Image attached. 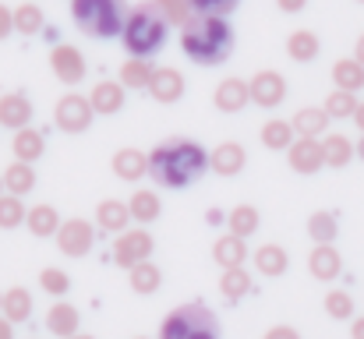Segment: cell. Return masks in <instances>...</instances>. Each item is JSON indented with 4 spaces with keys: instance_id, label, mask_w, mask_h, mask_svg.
Segmentation results:
<instances>
[{
    "instance_id": "21",
    "label": "cell",
    "mask_w": 364,
    "mask_h": 339,
    "mask_svg": "<svg viewBox=\"0 0 364 339\" xmlns=\"http://www.w3.org/2000/svg\"><path fill=\"white\" fill-rule=\"evenodd\" d=\"M333 117L326 113V107L322 110H315V107H304V110L294 117V131L301 134V138H315V134H322L326 131V124H329Z\"/></svg>"
},
{
    "instance_id": "27",
    "label": "cell",
    "mask_w": 364,
    "mask_h": 339,
    "mask_svg": "<svg viewBox=\"0 0 364 339\" xmlns=\"http://www.w3.org/2000/svg\"><path fill=\"white\" fill-rule=\"evenodd\" d=\"M255 265L262 269V276H279V272L287 269V251H283V247H276V244H269V247H258V254H255Z\"/></svg>"
},
{
    "instance_id": "51",
    "label": "cell",
    "mask_w": 364,
    "mask_h": 339,
    "mask_svg": "<svg viewBox=\"0 0 364 339\" xmlns=\"http://www.w3.org/2000/svg\"><path fill=\"white\" fill-rule=\"evenodd\" d=\"M358 60H361V64H364V36H361V39H358Z\"/></svg>"
},
{
    "instance_id": "48",
    "label": "cell",
    "mask_w": 364,
    "mask_h": 339,
    "mask_svg": "<svg viewBox=\"0 0 364 339\" xmlns=\"http://www.w3.org/2000/svg\"><path fill=\"white\" fill-rule=\"evenodd\" d=\"M350 336H354V339H364V318H358V322H354V329H350Z\"/></svg>"
},
{
    "instance_id": "25",
    "label": "cell",
    "mask_w": 364,
    "mask_h": 339,
    "mask_svg": "<svg viewBox=\"0 0 364 339\" xmlns=\"http://www.w3.org/2000/svg\"><path fill=\"white\" fill-rule=\"evenodd\" d=\"M290 134H294L290 120H269L262 127V145L265 149H290Z\"/></svg>"
},
{
    "instance_id": "42",
    "label": "cell",
    "mask_w": 364,
    "mask_h": 339,
    "mask_svg": "<svg viewBox=\"0 0 364 339\" xmlns=\"http://www.w3.org/2000/svg\"><path fill=\"white\" fill-rule=\"evenodd\" d=\"M237 4H241V0H191L195 14H220V18H227Z\"/></svg>"
},
{
    "instance_id": "46",
    "label": "cell",
    "mask_w": 364,
    "mask_h": 339,
    "mask_svg": "<svg viewBox=\"0 0 364 339\" xmlns=\"http://www.w3.org/2000/svg\"><path fill=\"white\" fill-rule=\"evenodd\" d=\"M276 4H279L283 11H290V14H294V11H304V4H308V0H276Z\"/></svg>"
},
{
    "instance_id": "43",
    "label": "cell",
    "mask_w": 364,
    "mask_h": 339,
    "mask_svg": "<svg viewBox=\"0 0 364 339\" xmlns=\"http://www.w3.org/2000/svg\"><path fill=\"white\" fill-rule=\"evenodd\" d=\"M25 220V209H21V202L18 198H0V226H18Z\"/></svg>"
},
{
    "instance_id": "16",
    "label": "cell",
    "mask_w": 364,
    "mask_h": 339,
    "mask_svg": "<svg viewBox=\"0 0 364 339\" xmlns=\"http://www.w3.org/2000/svg\"><path fill=\"white\" fill-rule=\"evenodd\" d=\"M213 258L223 265V269H237L244 258H247V247H244V237L230 233V237H220L216 247H213Z\"/></svg>"
},
{
    "instance_id": "5",
    "label": "cell",
    "mask_w": 364,
    "mask_h": 339,
    "mask_svg": "<svg viewBox=\"0 0 364 339\" xmlns=\"http://www.w3.org/2000/svg\"><path fill=\"white\" fill-rule=\"evenodd\" d=\"M159 339H220V322L205 304H184L163 318Z\"/></svg>"
},
{
    "instance_id": "13",
    "label": "cell",
    "mask_w": 364,
    "mask_h": 339,
    "mask_svg": "<svg viewBox=\"0 0 364 339\" xmlns=\"http://www.w3.org/2000/svg\"><path fill=\"white\" fill-rule=\"evenodd\" d=\"M247 99H251V85H244L241 78H227V82H220V89H216V107L223 113L241 110Z\"/></svg>"
},
{
    "instance_id": "52",
    "label": "cell",
    "mask_w": 364,
    "mask_h": 339,
    "mask_svg": "<svg viewBox=\"0 0 364 339\" xmlns=\"http://www.w3.org/2000/svg\"><path fill=\"white\" fill-rule=\"evenodd\" d=\"M358 156H361V159H364V138H361V145H358Z\"/></svg>"
},
{
    "instance_id": "47",
    "label": "cell",
    "mask_w": 364,
    "mask_h": 339,
    "mask_svg": "<svg viewBox=\"0 0 364 339\" xmlns=\"http://www.w3.org/2000/svg\"><path fill=\"white\" fill-rule=\"evenodd\" d=\"M265 339H301V336H297L294 329H272V333H269Z\"/></svg>"
},
{
    "instance_id": "4",
    "label": "cell",
    "mask_w": 364,
    "mask_h": 339,
    "mask_svg": "<svg viewBox=\"0 0 364 339\" xmlns=\"http://www.w3.org/2000/svg\"><path fill=\"white\" fill-rule=\"evenodd\" d=\"M71 18L85 36L114 39L124 32L127 7H124V0H71Z\"/></svg>"
},
{
    "instance_id": "6",
    "label": "cell",
    "mask_w": 364,
    "mask_h": 339,
    "mask_svg": "<svg viewBox=\"0 0 364 339\" xmlns=\"http://www.w3.org/2000/svg\"><path fill=\"white\" fill-rule=\"evenodd\" d=\"M92 103L85 99V96H64L60 103H57V127L60 131H71V134H78V131H85L89 124H92Z\"/></svg>"
},
{
    "instance_id": "1",
    "label": "cell",
    "mask_w": 364,
    "mask_h": 339,
    "mask_svg": "<svg viewBox=\"0 0 364 339\" xmlns=\"http://www.w3.org/2000/svg\"><path fill=\"white\" fill-rule=\"evenodd\" d=\"M205 166H209L205 149L191 138H170L156 145L149 156V177L163 188H188L205 173Z\"/></svg>"
},
{
    "instance_id": "26",
    "label": "cell",
    "mask_w": 364,
    "mask_h": 339,
    "mask_svg": "<svg viewBox=\"0 0 364 339\" xmlns=\"http://www.w3.org/2000/svg\"><path fill=\"white\" fill-rule=\"evenodd\" d=\"M39 152H43V134L21 127V131L14 134V156H18L21 163H28V159H39Z\"/></svg>"
},
{
    "instance_id": "24",
    "label": "cell",
    "mask_w": 364,
    "mask_h": 339,
    "mask_svg": "<svg viewBox=\"0 0 364 339\" xmlns=\"http://www.w3.org/2000/svg\"><path fill=\"white\" fill-rule=\"evenodd\" d=\"M322 149H326V163H329V166H347L350 156L358 152V145H350L343 134H329V138L322 141Z\"/></svg>"
},
{
    "instance_id": "18",
    "label": "cell",
    "mask_w": 364,
    "mask_h": 339,
    "mask_svg": "<svg viewBox=\"0 0 364 339\" xmlns=\"http://www.w3.org/2000/svg\"><path fill=\"white\" fill-rule=\"evenodd\" d=\"M333 82H336V89H343V92H358V89H364V64L358 57H354V60H336Z\"/></svg>"
},
{
    "instance_id": "15",
    "label": "cell",
    "mask_w": 364,
    "mask_h": 339,
    "mask_svg": "<svg viewBox=\"0 0 364 339\" xmlns=\"http://www.w3.org/2000/svg\"><path fill=\"white\" fill-rule=\"evenodd\" d=\"M28 120H32V103L25 96L11 92V96L0 99V124L4 127H25Z\"/></svg>"
},
{
    "instance_id": "39",
    "label": "cell",
    "mask_w": 364,
    "mask_h": 339,
    "mask_svg": "<svg viewBox=\"0 0 364 339\" xmlns=\"http://www.w3.org/2000/svg\"><path fill=\"white\" fill-rule=\"evenodd\" d=\"M163 14H166V21H177V25H188V18H191V0H152Z\"/></svg>"
},
{
    "instance_id": "22",
    "label": "cell",
    "mask_w": 364,
    "mask_h": 339,
    "mask_svg": "<svg viewBox=\"0 0 364 339\" xmlns=\"http://www.w3.org/2000/svg\"><path fill=\"white\" fill-rule=\"evenodd\" d=\"M311 276H318V279H336L340 276V254L329 244L311 251Z\"/></svg>"
},
{
    "instance_id": "37",
    "label": "cell",
    "mask_w": 364,
    "mask_h": 339,
    "mask_svg": "<svg viewBox=\"0 0 364 339\" xmlns=\"http://www.w3.org/2000/svg\"><path fill=\"white\" fill-rule=\"evenodd\" d=\"M131 216L141 220V223H145V220H156V216H159V198H156L152 191H138V195L131 198Z\"/></svg>"
},
{
    "instance_id": "29",
    "label": "cell",
    "mask_w": 364,
    "mask_h": 339,
    "mask_svg": "<svg viewBox=\"0 0 364 339\" xmlns=\"http://www.w3.org/2000/svg\"><path fill=\"white\" fill-rule=\"evenodd\" d=\"M358 99H354V92H343V89H336L329 99H326V113L333 117V120H347V117H354L358 113Z\"/></svg>"
},
{
    "instance_id": "8",
    "label": "cell",
    "mask_w": 364,
    "mask_h": 339,
    "mask_svg": "<svg viewBox=\"0 0 364 339\" xmlns=\"http://www.w3.org/2000/svg\"><path fill=\"white\" fill-rule=\"evenodd\" d=\"M283 96H287L283 75H276V71H258V75L251 78V99H255L258 107H279Z\"/></svg>"
},
{
    "instance_id": "20",
    "label": "cell",
    "mask_w": 364,
    "mask_h": 339,
    "mask_svg": "<svg viewBox=\"0 0 364 339\" xmlns=\"http://www.w3.org/2000/svg\"><path fill=\"white\" fill-rule=\"evenodd\" d=\"M287 53H290L297 64H308V60H315V57H318V36H315V32H308V28L294 32V36L287 39Z\"/></svg>"
},
{
    "instance_id": "53",
    "label": "cell",
    "mask_w": 364,
    "mask_h": 339,
    "mask_svg": "<svg viewBox=\"0 0 364 339\" xmlns=\"http://www.w3.org/2000/svg\"><path fill=\"white\" fill-rule=\"evenodd\" d=\"M68 339H92V336H68Z\"/></svg>"
},
{
    "instance_id": "33",
    "label": "cell",
    "mask_w": 364,
    "mask_h": 339,
    "mask_svg": "<svg viewBox=\"0 0 364 339\" xmlns=\"http://www.w3.org/2000/svg\"><path fill=\"white\" fill-rule=\"evenodd\" d=\"M50 329H53L57 336H75V329H78V311L68 308V304H57V308L50 311Z\"/></svg>"
},
{
    "instance_id": "40",
    "label": "cell",
    "mask_w": 364,
    "mask_h": 339,
    "mask_svg": "<svg viewBox=\"0 0 364 339\" xmlns=\"http://www.w3.org/2000/svg\"><path fill=\"white\" fill-rule=\"evenodd\" d=\"M326 311L333 315V318H350L354 315V301H350V294H343V290H333L329 297H326Z\"/></svg>"
},
{
    "instance_id": "31",
    "label": "cell",
    "mask_w": 364,
    "mask_h": 339,
    "mask_svg": "<svg viewBox=\"0 0 364 339\" xmlns=\"http://www.w3.org/2000/svg\"><path fill=\"white\" fill-rule=\"evenodd\" d=\"M14 28H18L21 36H36V32L43 28V11H39L36 4H21V7L14 11Z\"/></svg>"
},
{
    "instance_id": "32",
    "label": "cell",
    "mask_w": 364,
    "mask_h": 339,
    "mask_svg": "<svg viewBox=\"0 0 364 339\" xmlns=\"http://www.w3.org/2000/svg\"><path fill=\"white\" fill-rule=\"evenodd\" d=\"M159 269L156 265H149V262H138L134 265V272H131V286L138 290V294H156V286H159Z\"/></svg>"
},
{
    "instance_id": "28",
    "label": "cell",
    "mask_w": 364,
    "mask_h": 339,
    "mask_svg": "<svg viewBox=\"0 0 364 339\" xmlns=\"http://www.w3.org/2000/svg\"><path fill=\"white\" fill-rule=\"evenodd\" d=\"M4 311H7L11 322H25V318L32 315V297H28V290H21V286L7 290V297H4Z\"/></svg>"
},
{
    "instance_id": "9",
    "label": "cell",
    "mask_w": 364,
    "mask_h": 339,
    "mask_svg": "<svg viewBox=\"0 0 364 339\" xmlns=\"http://www.w3.org/2000/svg\"><path fill=\"white\" fill-rule=\"evenodd\" d=\"M322 163H326V149L315 138H301V141L290 145V166L297 173H315Z\"/></svg>"
},
{
    "instance_id": "36",
    "label": "cell",
    "mask_w": 364,
    "mask_h": 339,
    "mask_svg": "<svg viewBox=\"0 0 364 339\" xmlns=\"http://www.w3.org/2000/svg\"><path fill=\"white\" fill-rule=\"evenodd\" d=\"M32 184H36V173L28 170V163H14V166H7V188H11L14 195L32 191Z\"/></svg>"
},
{
    "instance_id": "45",
    "label": "cell",
    "mask_w": 364,
    "mask_h": 339,
    "mask_svg": "<svg viewBox=\"0 0 364 339\" xmlns=\"http://www.w3.org/2000/svg\"><path fill=\"white\" fill-rule=\"evenodd\" d=\"M11 28H14V14H11V11H7L4 4H0V39H4V36H7Z\"/></svg>"
},
{
    "instance_id": "19",
    "label": "cell",
    "mask_w": 364,
    "mask_h": 339,
    "mask_svg": "<svg viewBox=\"0 0 364 339\" xmlns=\"http://www.w3.org/2000/svg\"><path fill=\"white\" fill-rule=\"evenodd\" d=\"M92 110L96 113H117L124 107V89L117 82H100L96 89H92Z\"/></svg>"
},
{
    "instance_id": "55",
    "label": "cell",
    "mask_w": 364,
    "mask_h": 339,
    "mask_svg": "<svg viewBox=\"0 0 364 339\" xmlns=\"http://www.w3.org/2000/svg\"><path fill=\"white\" fill-rule=\"evenodd\" d=\"M361 4H364V0H361Z\"/></svg>"
},
{
    "instance_id": "49",
    "label": "cell",
    "mask_w": 364,
    "mask_h": 339,
    "mask_svg": "<svg viewBox=\"0 0 364 339\" xmlns=\"http://www.w3.org/2000/svg\"><path fill=\"white\" fill-rule=\"evenodd\" d=\"M354 120H358V127H361V131H364V103H361V107H358V113H354Z\"/></svg>"
},
{
    "instance_id": "44",
    "label": "cell",
    "mask_w": 364,
    "mask_h": 339,
    "mask_svg": "<svg viewBox=\"0 0 364 339\" xmlns=\"http://www.w3.org/2000/svg\"><path fill=\"white\" fill-rule=\"evenodd\" d=\"M39 283H43V290H50V294H64V290H68V276L57 272V269H46V272L39 276Z\"/></svg>"
},
{
    "instance_id": "7",
    "label": "cell",
    "mask_w": 364,
    "mask_h": 339,
    "mask_svg": "<svg viewBox=\"0 0 364 339\" xmlns=\"http://www.w3.org/2000/svg\"><path fill=\"white\" fill-rule=\"evenodd\" d=\"M50 64H53V75L60 78V82H68V85H78L82 78H85V57L75 50V46H53V53H50Z\"/></svg>"
},
{
    "instance_id": "14",
    "label": "cell",
    "mask_w": 364,
    "mask_h": 339,
    "mask_svg": "<svg viewBox=\"0 0 364 339\" xmlns=\"http://www.w3.org/2000/svg\"><path fill=\"white\" fill-rule=\"evenodd\" d=\"M209 166L220 173V177H234V173H241L244 170V149L237 141H223L220 149H216V156L209 159Z\"/></svg>"
},
{
    "instance_id": "17",
    "label": "cell",
    "mask_w": 364,
    "mask_h": 339,
    "mask_svg": "<svg viewBox=\"0 0 364 339\" xmlns=\"http://www.w3.org/2000/svg\"><path fill=\"white\" fill-rule=\"evenodd\" d=\"M114 170H117L121 181H138V177L149 170V156L138 152V149H121V152L114 156Z\"/></svg>"
},
{
    "instance_id": "35",
    "label": "cell",
    "mask_w": 364,
    "mask_h": 339,
    "mask_svg": "<svg viewBox=\"0 0 364 339\" xmlns=\"http://www.w3.org/2000/svg\"><path fill=\"white\" fill-rule=\"evenodd\" d=\"M220 290H223L230 301H237V297H244V294L251 290V279H247V272H244L241 265H237V269H227V272H223Z\"/></svg>"
},
{
    "instance_id": "12",
    "label": "cell",
    "mask_w": 364,
    "mask_h": 339,
    "mask_svg": "<svg viewBox=\"0 0 364 339\" xmlns=\"http://www.w3.org/2000/svg\"><path fill=\"white\" fill-rule=\"evenodd\" d=\"M89 247H92V226L82 223V220L64 223V230H60V251H68V254H85Z\"/></svg>"
},
{
    "instance_id": "54",
    "label": "cell",
    "mask_w": 364,
    "mask_h": 339,
    "mask_svg": "<svg viewBox=\"0 0 364 339\" xmlns=\"http://www.w3.org/2000/svg\"><path fill=\"white\" fill-rule=\"evenodd\" d=\"M0 304H4V301H0Z\"/></svg>"
},
{
    "instance_id": "41",
    "label": "cell",
    "mask_w": 364,
    "mask_h": 339,
    "mask_svg": "<svg viewBox=\"0 0 364 339\" xmlns=\"http://www.w3.org/2000/svg\"><path fill=\"white\" fill-rule=\"evenodd\" d=\"M308 230H311V237L315 240H333L336 237V220L329 216V212H318V216H311V223H308Z\"/></svg>"
},
{
    "instance_id": "50",
    "label": "cell",
    "mask_w": 364,
    "mask_h": 339,
    "mask_svg": "<svg viewBox=\"0 0 364 339\" xmlns=\"http://www.w3.org/2000/svg\"><path fill=\"white\" fill-rule=\"evenodd\" d=\"M0 339H11V325L7 322H0Z\"/></svg>"
},
{
    "instance_id": "30",
    "label": "cell",
    "mask_w": 364,
    "mask_h": 339,
    "mask_svg": "<svg viewBox=\"0 0 364 339\" xmlns=\"http://www.w3.org/2000/svg\"><path fill=\"white\" fill-rule=\"evenodd\" d=\"M127 209H124L121 202H103L100 205V212H96V220H100V226L103 230H110V233H121L124 230V223H127Z\"/></svg>"
},
{
    "instance_id": "11",
    "label": "cell",
    "mask_w": 364,
    "mask_h": 339,
    "mask_svg": "<svg viewBox=\"0 0 364 339\" xmlns=\"http://www.w3.org/2000/svg\"><path fill=\"white\" fill-rule=\"evenodd\" d=\"M152 251V240H149V233H121V240H117V262L121 265H138V262H145V254Z\"/></svg>"
},
{
    "instance_id": "2",
    "label": "cell",
    "mask_w": 364,
    "mask_h": 339,
    "mask_svg": "<svg viewBox=\"0 0 364 339\" xmlns=\"http://www.w3.org/2000/svg\"><path fill=\"white\" fill-rule=\"evenodd\" d=\"M181 46H184V53L195 64L216 68L234 50V28L220 14H191L188 25H184V32H181Z\"/></svg>"
},
{
    "instance_id": "10",
    "label": "cell",
    "mask_w": 364,
    "mask_h": 339,
    "mask_svg": "<svg viewBox=\"0 0 364 339\" xmlns=\"http://www.w3.org/2000/svg\"><path fill=\"white\" fill-rule=\"evenodd\" d=\"M149 92L159 99V103H177L184 96V78L173 71V68H159L149 82Z\"/></svg>"
},
{
    "instance_id": "23",
    "label": "cell",
    "mask_w": 364,
    "mask_h": 339,
    "mask_svg": "<svg viewBox=\"0 0 364 339\" xmlns=\"http://www.w3.org/2000/svg\"><path fill=\"white\" fill-rule=\"evenodd\" d=\"M152 75L156 71H152V64H145V57H131L121 68V85H127V89H149Z\"/></svg>"
},
{
    "instance_id": "38",
    "label": "cell",
    "mask_w": 364,
    "mask_h": 339,
    "mask_svg": "<svg viewBox=\"0 0 364 339\" xmlns=\"http://www.w3.org/2000/svg\"><path fill=\"white\" fill-rule=\"evenodd\" d=\"M255 226H258V212H255L251 205H237V209L230 212V233L247 237V233H255Z\"/></svg>"
},
{
    "instance_id": "3",
    "label": "cell",
    "mask_w": 364,
    "mask_h": 339,
    "mask_svg": "<svg viewBox=\"0 0 364 339\" xmlns=\"http://www.w3.org/2000/svg\"><path fill=\"white\" fill-rule=\"evenodd\" d=\"M121 43L131 57H152V53H159L163 43H166V14L156 4H149V0L138 4L134 11H127Z\"/></svg>"
},
{
    "instance_id": "34",
    "label": "cell",
    "mask_w": 364,
    "mask_h": 339,
    "mask_svg": "<svg viewBox=\"0 0 364 339\" xmlns=\"http://www.w3.org/2000/svg\"><path fill=\"white\" fill-rule=\"evenodd\" d=\"M28 230H32L36 237H50V233H57V212H53L50 205H36L32 216H28Z\"/></svg>"
}]
</instances>
